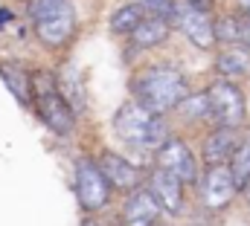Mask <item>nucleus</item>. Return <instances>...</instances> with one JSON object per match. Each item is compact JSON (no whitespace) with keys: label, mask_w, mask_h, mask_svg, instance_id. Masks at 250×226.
Listing matches in <instances>:
<instances>
[{"label":"nucleus","mask_w":250,"mask_h":226,"mask_svg":"<svg viewBox=\"0 0 250 226\" xmlns=\"http://www.w3.org/2000/svg\"><path fill=\"white\" fill-rule=\"evenodd\" d=\"M131 90L143 108L151 113H166L178 108V102L187 96V78L172 67H148L131 78Z\"/></svg>","instance_id":"nucleus-1"},{"label":"nucleus","mask_w":250,"mask_h":226,"mask_svg":"<svg viewBox=\"0 0 250 226\" xmlns=\"http://www.w3.org/2000/svg\"><path fill=\"white\" fill-rule=\"evenodd\" d=\"M114 131L128 145L160 148L166 142V122L160 119V113H151L140 102L120 108V113L114 116Z\"/></svg>","instance_id":"nucleus-2"},{"label":"nucleus","mask_w":250,"mask_h":226,"mask_svg":"<svg viewBox=\"0 0 250 226\" xmlns=\"http://www.w3.org/2000/svg\"><path fill=\"white\" fill-rule=\"evenodd\" d=\"M207 99H209V116L218 119V125H227V128H239L245 122V93L227 81V78H218L207 87Z\"/></svg>","instance_id":"nucleus-3"},{"label":"nucleus","mask_w":250,"mask_h":226,"mask_svg":"<svg viewBox=\"0 0 250 226\" xmlns=\"http://www.w3.org/2000/svg\"><path fill=\"white\" fill-rule=\"evenodd\" d=\"M76 194H79V203L90 212L102 209L111 197V183L108 177L102 174L99 163L93 160H79L76 166Z\"/></svg>","instance_id":"nucleus-4"},{"label":"nucleus","mask_w":250,"mask_h":226,"mask_svg":"<svg viewBox=\"0 0 250 226\" xmlns=\"http://www.w3.org/2000/svg\"><path fill=\"white\" fill-rule=\"evenodd\" d=\"M239 186L233 180V171L230 163H215V166H207V174L201 177V200L207 209H227L236 197Z\"/></svg>","instance_id":"nucleus-5"},{"label":"nucleus","mask_w":250,"mask_h":226,"mask_svg":"<svg viewBox=\"0 0 250 226\" xmlns=\"http://www.w3.org/2000/svg\"><path fill=\"white\" fill-rule=\"evenodd\" d=\"M157 166L178 174L184 180V186L198 180V163H195L192 151L187 148V142H181V139H166L157 148Z\"/></svg>","instance_id":"nucleus-6"},{"label":"nucleus","mask_w":250,"mask_h":226,"mask_svg":"<svg viewBox=\"0 0 250 226\" xmlns=\"http://www.w3.org/2000/svg\"><path fill=\"white\" fill-rule=\"evenodd\" d=\"M178 26L198 50L215 47V20H209V15L204 9H195L189 3L184 9H178Z\"/></svg>","instance_id":"nucleus-7"},{"label":"nucleus","mask_w":250,"mask_h":226,"mask_svg":"<svg viewBox=\"0 0 250 226\" xmlns=\"http://www.w3.org/2000/svg\"><path fill=\"white\" fill-rule=\"evenodd\" d=\"M148 188H151V194L157 197V203L169 215H181L184 212V180L178 174L157 166L151 171V177H148Z\"/></svg>","instance_id":"nucleus-8"},{"label":"nucleus","mask_w":250,"mask_h":226,"mask_svg":"<svg viewBox=\"0 0 250 226\" xmlns=\"http://www.w3.org/2000/svg\"><path fill=\"white\" fill-rule=\"evenodd\" d=\"M160 203L151 194V188H137L128 194L123 206V224L125 226H154L160 218Z\"/></svg>","instance_id":"nucleus-9"},{"label":"nucleus","mask_w":250,"mask_h":226,"mask_svg":"<svg viewBox=\"0 0 250 226\" xmlns=\"http://www.w3.org/2000/svg\"><path fill=\"white\" fill-rule=\"evenodd\" d=\"M38 113H41L44 125L50 131H56L59 136H67L73 131V105L64 96H59V90L38 96Z\"/></svg>","instance_id":"nucleus-10"},{"label":"nucleus","mask_w":250,"mask_h":226,"mask_svg":"<svg viewBox=\"0 0 250 226\" xmlns=\"http://www.w3.org/2000/svg\"><path fill=\"white\" fill-rule=\"evenodd\" d=\"M73 29H76V15H73L70 3L64 6L59 15H53V18L35 23V32H38L41 44H47V47H64V44L73 38Z\"/></svg>","instance_id":"nucleus-11"},{"label":"nucleus","mask_w":250,"mask_h":226,"mask_svg":"<svg viewBox=\"0 0 250 226\" xmlns=\"http://www.w3.org/2000/svg\"><path fill=\"white\" fill-rule=\"evenodd\" d=\"M99 169H102V174L108 177V183H111L114 188L134 191L137 183H140V169L131 166V163H128L125 157H120V154H102V157H99Z\"/></svg>","instance_id":"nucleus-12"},{"label":"nucleus","mask_w":250,"mask_h":226,"mask_svg":"<svg viewBox=\"0 0 250 226\" xmlns=\"http://www.w3.org/2000/svg\"><path fill=\"white\" fill-rule=\"evenodd\" d=\"M236 145H239V133H236V128H227V125L215 128V131L204 139V163H207V166L230 163Z\"/></svg>","instance_id":"nucleus-13"},{"label":"nucleus","mask_w":250,"mask_h":226,"mask_svg":"<svg viewBox=\"0 0 250 226\" xmlns=\"http://www.w3.org/2000/svg\"><path fill=\"white\" fill-rule=\"evenodd\" d=\"M166 38H169V20H166V18H143V20L137 23V29L131 32V41H134L137 47H143V50L157 47V44H163Z\"/></svg>","instance_id":"nucleus-14"},{"label":"nucleus","mask_w":250,"mask_h":226,"mask_svg":"<svg viewBox=\"0 0 250 226\" xmlns=\"http://www.w3.org/2000/svg\"><path fill=\"white\" fill-rule=\"evenodd\" d=\"M0 78L6 81V87L23 102L29 105L32 102V75L26 70H21L18 64H9V61H0Z\"/></svg>","instance_id":"nucleus-15"},{"label":"nucleus","mask_w":250,"mask_h":226,"mask_svg":"<svg viewBox=\"0 0 250 226\" xmlns=\"http://www.w3.org/2000/svg\"><path fill=\"white\" fill-rule=\"evenodd\" d=\"M215 70L224 75V78H239V75H248L250 73V50L245 47H233L227 53H221L215 61Z\"/></svg>","instance_id":"nucleus-16"},{"label":"nucleus","mask_w":250,"mask_h":226,"mask_svg":"<svg viewBox=\"0 0 250 226\" xmlns=\"http://www.w3.org/2000/svg\"><path fill=\"white\" fill-rule=\"evenodd\" d=\"M140 20H143V3H128L111 15V29L117 35H131Z\"/></svg>","instance_id":"nucleus-17"},{"label":"nucleus","mask_w":250,"mask_h":226,"mask_svg":"<svg viewBox=\"0 0 250 226\" xmlns=\"http://www.w3.org/2000/svg\"><path fill=\"white\" fill-rule=\"evenodd\" d=\"M230 171H233V180H236L239 188H245L250 183V136L239 139V145L230 157Z\"/></svg>","instance_id":"nucleus-18"},{"label":"nucleus","mask_w":250,"mask_h":226,"mask_svg":"<svg viewBox=\"0 0 250 226\" xmlns=\"http://www.w3.org/2000/svg\"><path fill=\"white\" fill-rule=\"evenodd\" d=\"M178 111H181L184 119H204V116H209V99H207V93L184 96L178 102Z\"/></svg>","instance_id":"nucleus-19"},{"label":"nucleus","mask_w":250,"mask_h":226,"mask_svg":"<svg viewBox=\"0 0 250 226\" xmlns=\"http://www.w3.org/2000/svg\"><path fill=\"white\" fill-rule=\"evenodd\" d=\"M215 41H224V44H239L242 41V26H239L236 15H221L215 20Z\"/></svg>","instance_id":"nucleus-20"},{"label":"nucleus","mask_w":250,"mask_h":226,"mask_svg":"<svg viewBox=\"0 0 250 226\" xmlns=\"http://www.w3.org/2000/svg\"><path fill=\"white\" fill-rule=\"evenodd\" d=\"M64 73H67V75H64V81H62L64 90H67V96H64V99L73 105V111H82V105H84V87H82V78H79V73H76L73 67H67Z\"/></svg>","instance_id":"nucleus-21"},{"label":"nucleus","mask_w":250,"mask_h":226,"mask_svg":"<svg viewBox=\"0 0 250 226\" xmlns=\"http://www.w3.org/2000/svg\"><path fill=\"white\" fill-rule=\"evenodd\" d=\"M64 6H67V0H29V15L38 23V20H47V18L59 15Z\"/></svg>","instance_id":"nucleus-22"},{"label":"nucleus","mask_w":250,"mask_h":226,"mask_svg":"<svg viewBox=\"0 0 250 226\" xmlns=\"http://www.w3.org/2000/svg\"><path fill=\"white\" fill-rule=\"evenodd\" d=\"M140 3H143V9H151L160 18H175L178 15V3L175 0H140Z\"/></svg>","instance_id":"nucleus-23"},{"label":"nucleus","mask_w":250,"mask_h":226,"mask_svg":"<svg viewBox=\"0 0 250 226\" xmlns=\"http://www.w3.org/2000/svg\"><path fill=\"white\" fill-rule=\"evenodd\" d=\"M239 26H242V44L250 50V15H242L239 18Z\"/></svg>","instance_id":"nucleus-24"},{"label":"nucleus","mask_w":250,"mask_h":226,"mask_svg":"<svg viewBox=\"0 0 250 226\" xmlns=\"http://www.w3.org/2000/svg\"><path fill=\"white\" fill-rule=\"evenodd\" d=\"M9 20H12V12L9 9H0V26H6Z\"/></svg>","instance_id":"nucleus-25"},{"label":"nucleus","mask_w":250,"mask_h":226,"mask_svg":"<svg viewBox=\"0 0 250 226\" xmlns=\"http://www.w3.org/2000/svg\"><path fill=\"white\" fill-rule=\"evenodd\" d=\"M239 6H242V12H245V15H250V0H239Z\"/></svg>","instance_id":"nucleus-26"},{"label":"nucleus","mask_w":250,"mask_h":226,"mask_svg":"<svg viewBox=\"0 0 250 226\" xmlns=\"http://www.w3.org/2000/svg\"><path fill=\"white\" fill-rule=\"evenodd\" d=\"M245 191H248V197H250V183H248V186H245Z\"/></svg>","instance_id":"nucleus-27"},{"label":"nucleus","mask_w":250,"mask_h":226,"mask_svg":"<svg viewBox=\"0 0 250 226\" xmlns=\"http://www.w3.org/2000/svg\"><path fill=\"white\" fill-rule=\"evenodd\" d=\"M84 226H96V224H84Z\"/></svg>","instance_id":"nucleus-28"},{"label":"nucleus","mask_w":250,"mask_h":226,"mask_svg":"<svg viewBox=\"0 0 250 226\" xmlns=\"http://www.w3.org/2000/svg\"><path fill=\"white\" fill-rule=\"evenodd\" d=\"M154 226H157V224H154Z\"/></svg>","instance_id":"nucleus-29"}]
</instances>
